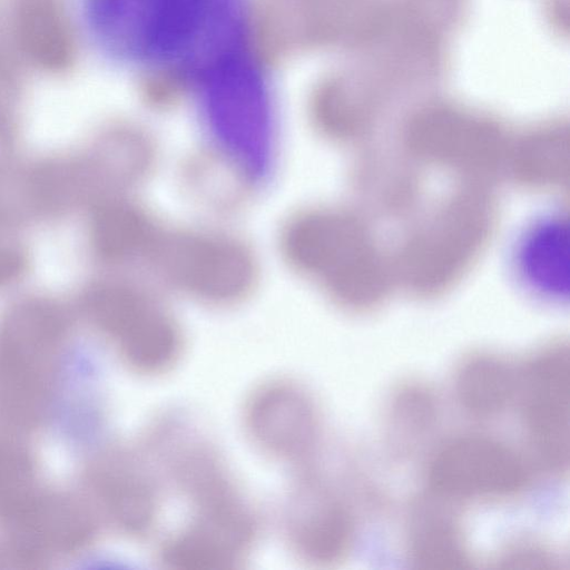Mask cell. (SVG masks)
<instances>
[{
	"label": "cell",
	"instance_id": "14",
	"mask_svg": "<svg viewBox=\"0 0 570 570\" xmlns=\"http://www.w3.org/2000/svg\"><path fill=\"white\" fill-rule=\"evenodd\" d=\"M519 364L484 350L464 354L452 373V392L460 410L471 419L490 421L515 402Z\"/></svg>",
	"mask_w": 570,
	"mask_h": 570
},
{
	"label": "cell",
	"instance_id": "8",
	"mask_svg": "<svg viewBox=\"0 0 570 570\" xmlns=\"http://www.w3.org/2000/svg\"><path fill=\"white\" fill-rule=\"evenodd\" d=\"M242 426L264 456L303 468L315 462L324 442V416L313 392L291 377L255 385L242 406Z\"/></svg>",
	"mask_w": 570,
	"mask_h": 570
},
{
	"label": "cell",
	"instance_id": "17",
	"mask_svg": "<svg viewBox=\"0 0 570 570\" xmlns=\"http://www.w3.org/2000/svg\"><path fill=\"white\" fill-rule=\"evenodd\" d=\"M492 567L508 570H560L562 554L534 534H515L502 542L491 557Z\"/></svg>",
	"mask_w": 570,
	"mask_h": 570
},
{
	"label": "cell",
	"instance_id": "10",
	"mask_svg": "<svg viewBox=\"0 0 570 570\" xmlns=\"http://www.w3.org/2000/svg\"><path fill=\"white\" fill-rule=\"evenodd\" d=\"M155 470L142 446L114 444L100 450L85 471L88 502L99 521L131 539L153 534L161 513Z\"/></svg>",
	"mask_w": 570,
	"mask_h": 570
},
{
	"label": "cell",
	"instance_id": "4",
	"mask_svg": "<svg viewBox=\"0 0 570 570\" xmlns=\"http://www.w3.org/2000/svg\"><path fill=\"white\" fill-rule=\"evenodd\" d=\"M146 265L165 286L216 308L244 303L261 278L252 244L236 233L213 227H163Z\"/></svg>",
	"mask_w": 570,
	"mask_h": 570
},
{
	"label": "cell",
	"instance_id": "15",
	"mask_svg": "<svg viewBox=\"0 0 570 570\" xmlns=\"http://www.w3.org/2000/svg\"><path fill=\"white\" fill-rule=\"evenodd\" d=\"M521 275L534 292L560 296L567 291V236L559 219H546L524 234L518 249Z\"/></svg>",
	"mask_w": 570,
	"mask_h": 570
},
{
	"label": "cell",
	"instance_id": "16",
	"mask_svg": "<svg viewBox=\"0 0 570 570\" xmlns=\"http://www.w3.org/2000/svg\"><path fill=\"white\" fill-rule=\"evenodd\" d=\"M46 487L35 456L8 434H0V524L8 530Z\"/></svg>",
	"mask_w": 570,
	"mask_h": 570
},
{
	"label": "cell",
	"instance_id": "18",
	"mask_svg": "<svg viewBox=\"0 0 570 570\" xmlns=\"http://www.w3.org/2000/svg\"><path fill=\"white\" fill-rule=\"evenodd\" d=\"M24 268V253L16 245L0 243V286L16 282Z\"/></svg>",
	"mask_w": 570,
	"mask_h": 570
},
{
	"label": "cell",
	"instance_id": "11",
	"mask_svg": "<svg viewBox=\"0 0 570 570\" xmlns=\"http://www.w3.org/2000/svg\"><path fill=\"white\" fill-rule=\"evenodd\" d=\"M459 505L425 492L411 500L404 520V553L417 570H468L474 558Z\"/></svg>",
	"mask_w": 570,
	"mask_h": 570
},
{
	"label": "cell",
	"instance_id": "1",
	"mask_svg": "<svg viewBox=\"0 0 570 570\" xmlns=\"http://www.w3.org/2000/svg\"><path fill=\"white\" fill-rule=\"evenodd\" d=\"M142 448L190 510L160 541L164 562L174 570L238 568L256 542L259 519L217 448L170 419L148 429Z\"/></svg>",
	"mask_w": 570,
	"mask_h": 570
},
{
	"label": "cell",
	"instance_id": "6",
	"mask_svg": "<svg viewBox=\"0 0 570 570\" xmlns=\"http://www.w3.org/2000/svg\"><path fill=\"white\" fill-rule=\"evenodd\" d=\"M531 480L529 456L482 432L461 433L442 442L425 470L426 491L459 507L514 500Z\"/></svg>",
	"mask_w": 570,
	"mask_h": 570
},
{
	"label": "cell",
	"instance_id": "5",
	"mask_svg": "<svg viewBox=\"0 0 570 570\" xmlns=\"http://www.w3.org/2000/svg\"><path fill=\"white\" fill-rule=\"evenodd\" d=\"M85 314L131 373L155 377L173 370L185 350L183 325L167 302L145 284L105 281L83 297Z\"/></svg>",
	"mask_w": 570,
	"mask_h": 570
},
{
	"label": "cell",
	"instance_id": "12",
	"mask_svg": "<svg viewBox=\"0 0 570 570\" xmlns=\"http://www.w3.org/2000/svg\"><path fill=\"white\" fill-rule=\"evenodd\" d=\"M441 419L440 396L428 381H400L386 395L382 409L380 429L385 451L396 461L412 460L430 443Z\"/></svg>",
	"mask_w": 570,
	"mask_h": 570
},
{
	"label": "cell",
	"instance_id": "7",
	"mask_svg": "<svg viewBox=\"0 0 570 570\" xmlns=\"http://www.w3.org/2000/svg\"><path fill=\"white\" fill-rule=\"evenodd\" d=\"M529 459L553 478L570 465V361L566 342H549L519 364L515 402Z\"/></svg>",
	"mask_w": 570,
	"mask_h": 570
},
{
	"label": "cell",
	"instance_id": "2",
	"mask_svg": "<svg viewBox=\"0 0 570 570\" xmlns=\"http://www.w3.org/2000/svg\"><path fill=\"white\" fill-rule=\"evenodd\" d=\"M42 299L24 301L0 320V424L27 433L49 419L59 392L69 326Z\"/></svg>",
	"mask_w": 570,
	"mask_h": 570
},
{
	"label": "cell",
	"instance_id": "13",
	"mask_svg": "<svg viewBox=\"0 0 570 570\" xmlns=\"http://www.w3.org/2000/svg\"><path fill=\"white\" fill-rule=\"evenodd\" d=\"M163 227L147 207L117 196L96 204L89 225L90 245L105 263L146 265Z\"/></svg>",
	"mask_w": 570,
	"mask_h": 570
},
{
	"label": "cell",
	"instance_id": "3",
	"mask_svg": "<svg viewBox=\"0 0 570 570\" xmlns=\"http://www.w3.org/2000/svg\"><path fill=\"white\" fill-rule=\"evenodd\" d=\"M228 0H78L90 40L118 60L186 67Z\"/></svg>",
	"mask_w": 570,
	"mask_h": 570
},
{
	"label": "cell",
	"instance_id": "9",
	"mask_svg": "<svg viewBox=\"0 0 570 570\" xmlns=\"http://www.w3.org/2000/svg\"><path fill=\"white\" fill-rule=\"evenodd\" d=\"M314 464L297 469L284 503L283 532L297 559L327 568L352 553L358 523L343 489Z\"/></svg>",
	"mask_w": 570,
	"mask_h": 570
}]
</instances>
